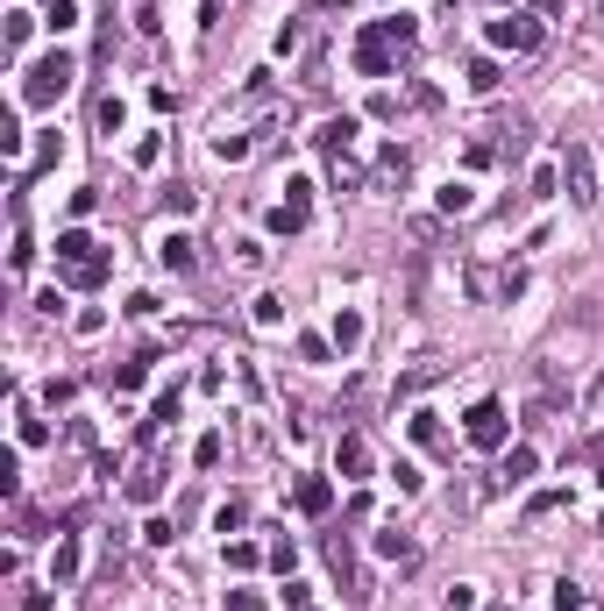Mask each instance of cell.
<instances>
[{
  "instance_id": "cell-1",
  "label": "cell",
  "mask_w": 604,
  "mask_h": 611,
  "mask_svg": "<svg viewBox=\"0 0 604 611\" xmlns=\"http://www.w3.org/2000/svg\"><path fill=\"white\" fill-rule=\"evenodd\" d=\"M65 86H72V57H65V50H50V57H36V65H29V79H22V100H29V107H50Z\"/></svg>"
},
{
  "instance_id": "cell-2",
  "label": "cell",
  "mask_w": 604,
  "mask_h": 611,
  "mask_svg": "<svg viewBox=\"0 0 604 611\" xmlns=\"http://www.w3.org/2000/svg\"><path fill=\"white\" fill-rule=\"evenodd\" d=\"M562 185H569V200H576V206H598V157H591V142H569V157H562Z\"/></svg>"
},
{
  "instance_id": "cell-3",
  "label": "cell",
  "mask_w": 604,
  "mask_h": 611,
  "mask_svg": "<svg viewBox=\"0 0 604 611\" xmlns=\"http://www.w3.org/2000/svg\"><path fill=\"white\" fill-rule=\"evenodd\" d=\"M462 434H470V448H505L512 419H505V406H498V399H484V406H470V419H462Z\"/></svg>"
},
{
  "instance_id": "cell-4",
  "label": "cell",
  "mask_w": 604,
  "mask_h": 611,
  "mask_svg": "<svg viewBox=\"0 0 604 611\" xmlns=\"http://www.w3.org/2000/svg\"><path fill=\"white\" fill-rule=\"evenodd\" d=\"M392 50H399V43H384V29L370 22L363 43H356V72H363V79H392Z\"/></svg>"
},
{
  "instance_id": "cell-5",
  "label": "cell",
  "mask_w": 604,
  "mask_h": 611,
  "mask_svg": "<svg viewBox=\"0 0 604 611\" xmlns=\"http://www.w3.org/2000/svg\"><path fill=\"white\" fill-rule=\"evenodd\" d=\"M491 43L498 50H540V22L533 14H498L491 22Z\"/></svg>"
},
{
  "instance_id": "cell-6",
  "label": "cell",
  "mask_w": 604,
  "mask_h": 611,
  "mask_svg": "<svg viewBox=\"0 0 604 611\" xmlns=\"http://www.w3.org/2000/svg\"><path fill=\"white\" fill-rule=\"evenodd\" d=\"M93 256H100V249H93L86 228H65V235H57V263H65V271H72V263H93Z\"/></svg>"
},
{
  "instance_id": "cell-7",
  "label": "cell",
  "mask_w": 604,
  "mask_h": 611,
  "mask_svg": "<svg viewBox=\"0 0 604 611\" xmlns=\"http://www.w3.org/2000/svg\"><path fill=\"white\" fill-rule=\"evenodd\" d=\"M434 377H448V363H441V356H419V363H412V370L399 377V399H412V392H427Z\"/></svg>"
},
{
  "instance_id": "cell-8",
  "label": "cell",
  "mask_w": 604,
  "mask_h": 611,
  "mask_svg": "<svg viewBox=\"0 0 604 611\" xmlns=\"http://www.w3.org/2000/svg\"><path fill=\"white\" fill-rule=\"evenodd\" d=\"M377 555H384V562H419V547H412L405 526H377Z\"/></svg>"
},
{
  "instance_id": "cell-9",
  "label": "cell",
  "mask_w": 604,
  "mask_h": 611,
  "mask_svg": "<svg viewBox=\"0 0 604 611\" xmlns=\"http://www.w3.org/2000/svg\"><path fill=\"white\" fill-rule=\"evenodd\" d=\"M334 469H341V477H363V469H370V448H363V434H341V448H334Z\"/></svg>"
},
{
  "instance_id": "cell-10",
  "label": "cell",
  "mask_w": 604,
  "mask_h": 611,
  "mask_svg": "<svg viewBox=\"0 0 604 611\" xmlns=\"http://www.w3.org/2000/svg\"><path fill=\"white\" fill-rule=\"evenodd\" d=\"M313 142H320V150H349V142H356V121H349V114H341V121H320Z\"/></svg>"
},
{
  "instance_id": "cell-11",
  "label": "cell",
  "mask_w": 604,
  "mask_h": 611,
  "mask_svg": "<svg viewBox=\"0 0 604 611\" xmlns=\"http://www.w3.org/2000/svg\"><path fill=\"white\" fill-rule=\"evenodd\" d=\"M157 256H164L171 271H193V263H200V256H193V235H164V249H157Z\"/></svg>"
},
{
  "instance_id": "cell-12",
  "label": "cell",
  "mask_w": 604,
  "mask_h": 611,
  "mask_svg": "<svg viewBox=\"0 0 604 611\" xmlns=\"http://www.w3.org/2000/svg\"><path fill=\"white\" fill-rule=\"evenodd\" d=\"M306 36H313V22H306V14H299V22H285V29H278V57H299Z\"/></svg>"
},
{
  "instance_id": "cell-13",
  "label": "cell",
  "mask_w": 604,
  "mask_h": 611,
  "mask_svg": "<svg viewBox=\"0 0 604 611\" xmlns=\"http://www.w3.org/2000/svg\"><path fill=\"white\" fill-rule=\"evenodd\" d=\"M356 341H363V313H334V349L349 356Z\"/></svg>"
},
{
  "instance_id": "cell-14",
  "label": "cell",
  "mask_w": 604,
  "mask_h": 611,
  "mask_svg": "<svg viewBox=\"0 0 604 611\" xmlns=\"http://www.w3.org/2000/svg\"><path fill=\"white\" fill-rule=\"evenodd\" d=\"M412 441H419V448H441V441H448V434H441V412H412Z\"/></svg>"
},
{
  "instance_id": "cell-15",
  "label": "cell",
  "mask_w": 604,
  "mask_h": 611,
  "mask_svg": "<svg viewBox=\"0 0 604 611\" xmlns=\"http://www.w3.org/2000/svg\"><path fill=\"white\" fill-rule=\"evenodd\" d=\"M555 605L562 611H598V598H591L583 583H555Z\"/></svg>"
},
{
  "instance_id": "cell-16",
  "label": "cell",
  "mask_w": 604,
  "mask_h": 611,
  "mask_svg": "<svg viewBox=\"0 0 604 611\" xmlns=\"http://www.w3.org/2000/svg\"><path fill=\"white\" fill-rule=\"evenodd\" d=\"M271 228H278V235H299L306 228V200H285L278 213H271Z\"/></svg>"
},
{
  "instance_id": "cell-17",
  "label": "cell",
  "mask_w": 604,
  "mask_h": 611,
  "mask_svg": "<svg viewBox=\"0 0 604 611\" xmlns=\"http://www.w3.org/2000/svg\"><path fill=\"white\" fill-rule=\"evenodd\" d=\"M327 505H334V491H327L320 477H306L299 484V512H327Z\"/></svg>"
},
{
  "instance_id": "cell-18",
  "label": "cell",
  "mask_w": 604,
  "mask_h": 611,
  "mask_svg": "<svg viewBox=\"0 0 604 611\" xmlns=\"http://www.w3.org/2000/svg\"><path fill=\"white\" fill-rule=\"evenodd\" d=\"M213 157H220V164H242V157H249V135H228V128H220V135H213Z\"/></svg>"
},
{
  "instance_id": "cell-19",
  "label": "cell",
  "mask_w": 604,
  "mask_h": 611,
  "mask_svg": "<svg viewBox=\"0 0 604 611\" xmlns=\"http://www.w3.org/2000/svg\"><path fill=\"white\" fill-rule=\"evenodd\" d=\"M498 477H505V484H519V477H533V448H512V455L498 462Z\"/></svg>"
},
{
  "instance_id": "cell-20",
  "label": "cell",
  "mask_w": 604,
  "mask_h": 611,
  "mask_svg": "<svg viewBox=\"0 0 604 611\" xmlns=\"http://www.w3.org/2000/svg\"><path fill=\"white\" fill-rule=\"evenodd\" d=\"M470 206H477V193H470V185H455V178L441 185V213H470Z\"/></svg>"
},
{
  "instance_id": "cell-21",
  "label": "cell",
  "mask_w": 604,
  "mask_h": 611,
  "mask_svg": "<svg viewBox=\"0 0 604 611\" xmlns=\"http://www.w3.org/2000/svg\"><path fill=\"white\" fill-rule=\"evenodd\" d=\"M470 93H498V65H491V57L470 65Z\"/></svg>"
},
{
  "instance_id": "cell-22",
  "label": "cell",
  "mask_w": 604,
  "mask_h": 611,
  "mask_svg": "<svg viewBox=\"0 0 604 611\" xmlns=\"http://www.w3.org/2000/svg\"><path fill=\"white\" fill-rule=\"evenodd\" d=\"M50 576H57V583H72V576H79V547H72V540H57V562H50Z\"/></svg>"
},
{
  "instance_id": "cell-23",
  "label": "cell",
  "mask_w": 604,
  "mask_h": 611,
  "mask_svg": "<svg viewBox=\"0 0 604 611\" xmlns=\"http://www.w3.org/2000/svg\"><path fill=\"white\" fill-rule=\"evenodd\" d=\"M128 498L150 505V498H157V469H135V477H128Z\"/></svg>"
},
{
  "instance_id": "cell-24",
  "label": "cell",
  "mask_w": 604,
  "mask_h": 611,
  "mask_svg": "<svg viewBox=\"0 0 604 611\" xmlns=\"http://www.w3.org/2000/svg\"><path fill=\"white\" fill-rule=\"evenodd\" d=\"M242 519H249V505H242V498H228V505L213 512V526H220V533H235V526H242Z\"/></svg>"
},
{
  "instance_id": "cell-25",
  "label": "cell",
  "mask_w": 604,
  "mask_h": 611,
  "mask_svg": "<svg viewBox=\"0 0 604 611\" xmlns=\"http://www.w3.org/2000/svg\"><path fill=\"white\" fill-rule=\"evenodd\" d=\"M72 14H79L72 0H43V22H50V29H72Z\"/></svg>"
},
{
  "instance_id": "cell-26",
  "label": "cell",
  "mask_w": 604,
  "mask_h": 611,
  "mask_svg": "<svg viewBox=\"0 0 604 611\" xmlns=\"http://www.w3.org/2000/svg\"><path fill=\"white\" fill-rule=\"evenodd\" d=\"M256 320H263V327H278V320H285V299H278V292H263V299H256Z\"/></svg>"
},
{
  "instance_id": "cell-27",
  "label": "cell",
  "mask_w": 604,
  "mask_h": 611,
  "mask_svg": "<svg viewBox=\"0 0 604 611\" xmlns=\"http://www.w3.org/2000/svg\"><path fill=\"white\" fill-rule=\"evenodd\" d=\"M377 178H405V150H384L377 157Z\"/></svg>"
},
{
  "instance_id": "cell-28",
  "label": "cell",
  "mask_w": 604,
  "mask_h": 611,
  "mask_svg": "<svg viewBox=\"0 0 604 611\" xmlns=\"http://www.w3.org/2000/svg\"><path fill=\"white\" fill-rule=\"evenodd\" d=\"M491 611H512V605H491Z\"/></svg>"
},
{
  "instance_id": "cell-29",
  "label": "cell",
  "mask_w": 604,
  "mask_h": 611,
  "mask_svg": "<svg viewBox=\"0 0 604 611\" xmlns=\"http://www.w3.org/2000/svg\"><path fill=\"white\" fill-rule=\"evenodd\" d=\"M327 7H341V0H327Z\"/></svg>"
}]
</instances>
